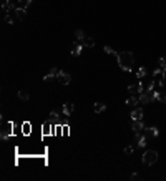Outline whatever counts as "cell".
<instances>
[{
    "mask_svg": "<svg viewBox=\"0 0 166 181\" xmlns=\"http://www.w3.org/2000/svg\"><path fill=\"white\" fill-rule=\"evenodd\" d=\"M116 60H118V67L123 71H131V67L135 65V57L131 52H121V53H118Z\"/></svg>",
    "mask_w": 166,
    "mask_h": 181,
    "instance_id": "obj_1",
    "label": "cell"
},
{
    "mask_svg": "<svg viewBox=\"0 0 166 181\" xmlns=\"http://www.w3.org/2000/svg\"><path fill=\"white\" fill-rule=\"evenodd\" d=\"M156 161H158V151H155V149H146V151L143 153V164L151 166Z\"/></svg>",
    "mask_w": 166,
    "mask_h": 181,
    "instance_id": "obj_2",
    "label": "cell"
},
{
    "mask_svg": "<svg viewBox=\"0 0 166 181\" xmlns=\"http://www.w3.org/2000/svg\"><path fill=\"white\" fill-rule=\"evenodd\" d=\"M10 135H13V123L4 120V121H2V130H0V138L7 140Z\"/></svg>",
    "mask_w": 166,
    "mask_h": 181,
    "instance_id": "obj_3",
    "label": "cell"
},
{
    "mask_svg": "<svg viewBox=\"0 0 166 181\" xmlns=\"http://www.w3.org/2000/svg\"><path fill=\"white\" fill-rule=\"evenodd\" d=\"M57 80L61 83V85H68V83L72 82V77H70V73H67V71H63V70H58Z\"/></svg>",
    "mask_w": 166,
    "mask_h": 181,
    "instance_id": "obj_4",
    "label": "cell"
},
{
    "mask_svg": "<svg viewBox=\"0 0 166 181\" xmlns=\"http://www.w3.org/2000/svg\"><path fill=\"white\" fill-rule=\"evenodd\" d=\"M143 136L146 140H150V138H156L158 136V128H155V126H144V130H143Z\"/></svg>",
    "mask_w": 166,
    "mask_h": 181,
    "instance_id": "obj_5",
    "label": "cell"
},
{
    "mask_svg": "<svg viewBox=\"0 0 166 181\" xmlns=\"http://www.w3.org/2000/svg\"><path fill=\"white\" fill-rule=\"evenodd\" d=\"M12 15H13V18L17 22H23V20H25V17H27V10H25V8H15V12Z\"/></svg>",
    "mask_w": 166,
    "mask_h": 181,
    "instance_id": "obj_6",
    "label": "cell"
},
{
    "mask_svg": "<svg viewBox=\"0 0 166 181\" xmlns=\"http://www.w3.org/2000/svg\"><path fill=\"white\" fill-rule=\"evenodd\" d=\"M82 48H83V45L80 42H75V43H72V47H70V53L73 55V57H78L80 53H82Z\"/></svg>",
    "mask_w": 166,
    "mask_h": 181,
    "instance_id": "obj_7",
    "label": "cell"
},
{
    "mask_svg": "<svg viewBox=\"0 0 166 181\" xmlns=\"http://www.w3.org/2000/svg\"><path fill=\"white\" fill-rule=\"evenodd\" d=\"M128 90H130V93H138V95H141V93L144 92L143 82H138L136 85H130V86H128Z\"/></svg>",
    "mask_w": 166,
    "mask_h": 181,
    "instance_id": "obj_8",
    "label": "cell"
},
{
    "mask_svg": "<svg viewBox=\"0 0 166 181\" xmlns=\"http://www.w3.org/2000/svg\"><path fill=\"white\" fill-rule=\"evenodd\" d=\"M131 130H133L135 133H138V131H143V130H144L143 120H133V121H131Z\"/></svg>",
    "mask_w": 166,
    "mask_h": 181,
    "instance_id": "obj_9",
    "label": "cell"
},
{
    "mask_svg": "<svg viewBox=\"0 0 166 181\" xmlns=\"http://www.w3.org/2000/svg\"><path fill=\"white\" fill-rule=\"evenodd\" d=\"M131 120H143V108H135L131 111Z\"/></svg>",
    "mask_w": 166,
    "mask_h": 181,
    "instance_id": "obj_10",
    "label": "cell"
},
{
    "mask_svg": "<svg viewBox=\"0 0 166 181\" xmlns=\"http://www.w3.org/2000/svg\"><path fill=\"white\" fill-rule=\"evenodd\" d=\"M30 4H32V0H17V2H15L17 8H25V10L30 7Z\"/></svg>",
    "mask_w": 166,
    "mask_h": 181,
    "instance_id": "obj_11",
    "label": "cell"
},
{
    "mask_svg": "<svg viewBox=\"0 0 166 181\" xmlns=\"http://www.w3.org/2000/svg\"><path fill=\"white\" fill-rule=\"evenodd\" d=\"M57 75H58V70H57V68H52L50 73H47V75L43 77V82H50V80H53Z\"/></svg>",
    "mask_w": 166,
    "mask_h": 181,
    "instance_id": "obj_12",
    "label": "cell"
},
{
    "mask_svg": "<svg viewBox=\"0 0 166 181\" xmlns=\"http://www.w3.org/2000/svg\"><path fill=\"white\" fill-rule=\"evenodd\" d=\"M80 43H82L83 47H88V48H93L95 47V40L91 38V37H87V38L83 40V42H80Z\"/></svg>",
    "mask_w": 166,
    "mask_h": 181,
    "instance_id": "obj_13",
    "label": "cell"
},
{
    "mask_svg": "<svg viewBox=\"0 0 166 181\" xmlns=\"http://www.w3.org/2000/svg\"><path fill=\"white\" fill-rule=\"evenodd\" d=\"M72 113H73V105L72 103H65V105H63V115L70 116Z\"/></svg>",
    "mask_w": 166,
    "mask_h": 181,
    "instance_id": "obj_14",
    "label": "cell"
},
{
    "mask_svg": "<svg viewBox=\"0 0 166 181\" xmlns=\"http://www.w3.org/2000/svg\"><path fill=\"white\" fill-rule=\"evenodd\" d=\"M138 101H140V96H130V98L126 100V105L128 107H136Z\"/></svg>",
    "mask_w": 166,
    "mask_h": 181,
    "instance_id": "obj_15",
    "label": "cell"
},
{
    "mask_svg": "<svg viewBox=\"0 0 166 181\" xmlns=\"http://www.w3.org/2000/svg\"><path fill=\"white\" fill-rule=\"evenodd\" d=\"M93 110H95V113H101V111H105V110H106V107L103 105V103L96 101V103L93 105Z\"/></svg>",
    "mask_w": 166,
    "mask_h": 181,
    "instance_id": "obj_16",
    "label": "cell"
},
{
    "mask_svg": "<svg viewBox=\"0 0 166 181\" xmlns=\"http://www.w3.org/2000/svg\"><path fill=\"white\" fill-rule=\"evenodd\" d=\"M58 118H60V115H58V111H52L50 116H48V121H50L52 125L58 123Z\"/></svg>",
    "mask_w": 166,
    "mask_h": 181,
    "instance_id": "obj_17",
    "label": "cell"
},
{
    "mask_svg": "<svg viewBox=\"0 0 166 181\" xmlns=\"http://www.w3.org/2000/svg\"><path fill=\"white\" fill-rule=\"evenodd\" d=\"M75 37H76V42H83V40L87 38V35H85L83 30H75Z\"/></svg>",
    "mask_w": 166,
    "mask_h": 181,
    "instance_id": "obj_18",
    "label": "cell"
},
{
    "mask_svg": "<svg viewBox=\"0 0 166 181\" xmlns=\"http://www.w3.org/2000/svg\"><path fill=\"white\" fill-rule=\"evenodd\" d=\"M146 75H148V70H146V68H144V67H141L140 70L136 71V77H138V78H140V80H143L144 77H146Z\"/></svg>",
    "mask_w": 166,
    "mask_h": 181,
    "instance_id": "obj_19",
    "label": "cell"
},
{
    "mask_svg": "<svg viewBox=\"0 0 166 181\" xmlns=\"http://www.w3.org/2000/svg\"><path fill=\"white\" fill-rule=\"evenodd\" d=\"M4 22H5V23H8V25H12V23H13V22H15V18H13V15H8V14H5L4 15Z\"/></svg>",
    "mask_w": 166,
    "mask_h": 181,
    "instance_id": "obj_20",
    "label": "cell"
},
{
    "mask_svg": "<svg viewBox=\"0 0 166 181\" xmlns=\"http://www.w3.org/2000/svg\"><path fill=\"white\" fill-rule=\"evenodd\" d=\"M17 96H18V100H22V101H27V100L30 98L28 93H25V92H18V93H17Z\"/></svg>",
    "mask_w": 166,
    "mask_h": 181,
    "instance_id": "obj_21",
    "label": "cell"
},
{
    "mask_svg": "<svg viewBox=\"0 0 166 181\" xmlns=\"http://www.w3.org/2000/svg\"><path fill=\"white\" fill-rule=\"evenodd\" d=\"M30 123H23L22 125V131H23V135H30Z\"/></svg>",
    "mask_w": 166,
    "mask_h": 181,
    "instance_id": "obj_22",
    "label": "cell"
},
{
    "mask_svg": "<svg viewBox=\"0 0 166 181\" xmlns=\"http://www.w3.org/2000/svg\"><path fill=\"white\" fill-rule=\"evenodd\" d=\"M103 50H105V52H106V53H108V55H113V57H118V53H116V52H115V50L111 48V47H105V48H103Z\"/></svg>",
    "mask_w": 166,
    "mask_h": 181,
    "instance_id": "obj_23",
    "label": "cell"
},
{
    "mask_svg": "<svg viewBox=\"0 0 166 181\" xmlns=\"http://www.w3.org/2000/svg\"><path fill=\"white\" fill-rule=\"evenodd\" d=\"M146 141H148V140H146V138H144V136L143 135H141V138L140 140H138V146H140V148H143V146H146Z\"/></svg>",
    "mask_w": 166,
    "mask_h": 181,
    "instance_id": "obj_24",
    "label": "cell"
},
{
    "mask_svg": "<svg viewBox=\"0 0 166 181\" xmlns=\"http://www.w3.org/2000/svg\"><path fill=\"white\" fill-rule=\"evenodd\" d=\"M156 100H158V101H166V93H158V95H156Z\"/></svg>",
    "mask_w": 166,
    "mask_h": 181,
    "instance_id": "obj_25",
    "label": "cell"
},
{
    "mask_svg": "<svg viewBox=\"0 0 166 181\" xmlns=\"http://www.w3.org/2000/svg\"><path fill=\"white\" fill-rule=\"evenodd\" d=\"M158 67H161L163 70L166 68V58H159V62H158Z\"/></svg>",
    "mask_w": 166,
    "mask_h": 181,
    "instance_id": "obj_26",
    "label": "cell"
},
{
    "mask_svg": "<svg viewBox=\"0 0 166 181\" xmlns=\"http://www.w3.org/2000/svg\"><path fill=\"white\" fill-rule=\"evenodd\" d=\"M153 75H155V77H158V75H163V68H161V67L155 68V71H153Z\"/></svg>",
    "mask_w": 166,
    "mask_h": 181,
    "instance_id": "obj_27",
    "label": "cell"
},
{
    "mask_svg": "<svg viewBox=\"0 0 166 181\" xmlns=\"http://www.w3.org/2000/svg\"><path fill=\"white\" fill-rule=\"evenodd\" d=\"M133 153V146H126L125 148V155H131Z\"/></svg>",
    "mask_w": 166,
    "mask_h": 181,
    "instance_id": "obj_28",
    "label": "cell"
},
{
    "mask_svg": "<svg viewBox=\"0 0 166 181\" xmlns=\"http://www.w3.org/2000/svg\"><path fill=\"white\" fill-rule=\"evenodd\" d=\"M61 131H63L61 135H63V136H67V135H68V126H63V128H61Z\"/></svg>",
    "mask_w": 166,
    "mask_h": 181,
    "instance_id": "obj_29",
    "label": "cell"
},
{
    "mask_svg": "<svg viewBox=\"0 0 166 181\" xmlns=\"http://www.w3.org/2000/svg\"><path fill=\"white\" fill-rule=\"evenodd\" d=\"M131 179H133V181H138V179H140V174H138V173H133V174H131Z\"/></svg>",
    "mask_w": 166,
    "mask_h": 181,
    "instance_id": "obj_30",
    "label": "cell"
},
{
    "mask_svg": "<svg viewBox=\"0 0 166 181\" xmlns=\"http://www.w3.org/2000/svg\"><path fill=\"white\" fill-rule=\"evenodd\" d=\"M163 80H166V68L163 70Z\"/></svg>",
    "mask_w": 166,
    "mask_h": 181,
    "instance_id": "obj_31",
    "label": "cell"
},
{
    "mask_svg": "<svg viewBox=\"0 0 166 181\" xmlns=\"http://www.w3.org/2000/svg\"><path fill=\"white\" fill-rule=\"evenodd\" d=\"M12 2H17V0H12Z\"/></svg>",
    "mask_w": 166,
    "mask_h": 181,
    "instance_id": "obj_32",
    "label": "cell"
}]
</instances>
